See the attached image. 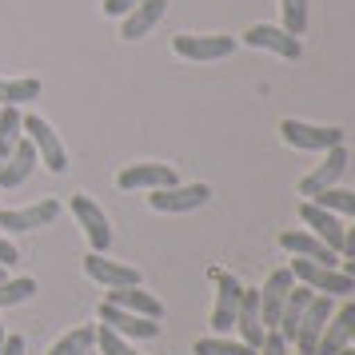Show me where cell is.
I'll return each instance as SVG.
<instances>
[{
  "label": "cell",
  "mask_w": 355,
  "mask_h": 355,
  "mask_svg": "<svg viewBox=\"0 0 355 355\" xmlns=\"http://www.w3.org/2000/svg\"><path fill=\"white\" fill-rule=\"evenodd\" d=\"M295 355H300V352H295Z\"/></svg>",
  "instance_id": "42"
},
{
  "label": "cell",
  "mask_w": 355,
  "mask_h": 355,
  "mask_svg": "<svg viewBox=\"0 0 355 355\" xmlns=\"http://www.w3.org/2000/svg\"><path fill=\"white\" fill-rule=\"evenodd\" d=\"M172 52L180 60H224L236 52L232 36H196V33H180L172 40Z\"/></svg>",
  "instance_id": "9"
},
{
  "label": "cell",
  "mask_w": 355,
  "mask_h": 355,
  "mask_svg": "<svg viewBox=\"0 0 355 355\" xmlns=\"http://www.w3.org/2000/svg\"><path fill=\"white\" fill-rule=\"evenodd\" d=\"M172 184H180L172 164H128L116 176L120 192H156V188H172Z\"/></svg>",
  "instance_id": "7"
},
{
  "label": "cell",
  "mask_w": 355,
  "mask_h": 355,
  "mask_svg": "<svg viewBox=\"0 0 355 355\" xmlns=\"http://www.w3.org/2000/svg\"><path fill=\"white\" fill-rule=\"evenodd\" d=\"M4 336H8V331H4V323H0V343H4Z\"/></svg>",
  "instance_id": "38"
},
{
  "label": "cell",
  "mask_w": 355,
  "mask_h": 355,
  "mask_svg": "<svg viewBox=\"0 0 355 355\" xmlns=\"http://www.w3.org/2000/svg\"><path fill=\"white\" fill-rule=\"evenodd\" d=\"M279 17H284V33L304 36L307 33V0H279Z\"/></svg>",
  "instance_id": "27"
},
{
  "label": "cell",
  "mask_w": 355,
  "mask_h": 355,
  "mask_svg": "<svg viewBox=\"0 0 355 355\" xmlns=\"http://www.w3.org/2000/svg\"><path fill=\"white\" fill-rule=\"evenodd\" d=\"M279 136L288 148L300 152H327V148L343 144V128H323V124H307V120H279Z\"/></svg>",
  "instance_id": "4"
},
{
  "label": "cell",
  "mask_w": 355,
  "mask_h": 355,
  "mask_svg": "<svg viewBox=\"0 0 355 355\" xmlns=\"http://www.w3.org/2000/svg\"><path fill=\"white\" fill-rule=\"evenodd\" d=\"M36 295V279L20 275V279H0V307H12V304H24Z\"/></svg>",
  "instance_id": "28"
},
{
  "label": "cell",
  "mask_w": 355,
  "mask_h": 355,
  "mask_svg": "<svg viewBox=\"0 0 355 355\" xmlns=\"http://www.w3.org/2000/svg\"><path fill=\"white\" fill-rule=\"evenodd\" d=\"M17 259H20V252H17V248H12L8 240H0V268H12Z\"/></svg>",
  "instance_id": "34"
},
{
  "label": "cell",
  "mask_w": 355,
  "mask_h": 355,
  "mask_svg": "<svg viewBox=\"0 0 355 355\" xmlns=\"http://www.w3.org/2000/svg\"><path fill=\"white\" fill-rule=\"evenodd\" d=\"M352 331H355V300H347L343 307H336L327 323H323V336L315 343V355H339L347 343H352Z\"/></svg>",
  "instance_id": "14"
},
{
  "label": "cell",
  "mask_w": 355,
  "mask_h": 355,
  "mask_svg": "<svg viewBox=\"0 0 355 355\" xmlns=\"http://www.w3.org/2000/svg\"><path fill=\"white\" fill-rule=\"evenodd\" d=\"M352 343H355V331H352Z\"/></svg>",
  "instance_id": "40"
},
{
  "label": "cell",
  "mask_w": 355,
  "mask_h": 355,
  "mask_svg": "<svg viewBox=\"0 0 355 355\" xmlns=\"http://www.w3.org/2000/svg\"><path fill=\"white\" fill-rule=\"evenodd\" d=\"M40 96V80H33V76H24V80H0V104L8 108H17V104H24V100H36Z\"/></svg>",
  "instance_id": "26"
},
{
  "label": "cell",
  "mask_w": 355,
  "mask_h": 355,
  "mask_svg": "<svg viewBox=\"0 0 355 355\" xmlns=\"http://www.w3.org/2000/svg\"><path fill=\"white\" fill-rule=\"evenodd\" d=\"M33 168H36V148H33V140L24 136V140L12 148V156L4 160V168H0V192H8V188H20L24 180L33 176Z\"/></svg>",
  "instance_id": "21"
},
{
  "label": "cell",
  "mask_w": 355,
  "mask_h": 355,
  "mask_svg": "<svg viewBox=\"0 0 355 355\" xmlns=\"http://www.w3.org/2000/svg\"><path fill=\"white\" fill-rule=\"evenodd\" d=\"M211 284H216V307H211V331L227 336L236 327V311H240V295L243 284L224 268H211Z\"/></svg>",
  "instance_id": "2"
},
{
  "label": "cell",
  "mask_w": 355,
  "mask_h": 355,
  "mask_svg": "<svg viewBox=\"0 0 355 355\" xmlns=\"http://www.w3.org/2000/svg\"><path fill=\"white\" fill-rule=\"evenodd\" d=\"M315 204L336 211V216H352L355 220V192H347V188H327V192L315 196Z\"/></svg>",
  "instance_id": "29"
},
{
  "label": "cell",
  "mask_w": 355,
  "mask_h": 355,
  "mask_svg": "<svg viewBox=\"0 0 355 355\" xmlns=\"http://www.w3.org/2000/svg\"><path fill=\"white\" fill-rule=\"evenodd\" d=\"M92 343H96V327L80 323V327H72V331H64V336L56 339L49 355H88Z\"/></svg>",
  "instance_id": "24"
},
{
  "label": "cell",
  "mask_w": 355,
  "mask_h": 355,
  "mask_svg": "<svg viewBox=\"0 0 355 355\" xmlns=\"http://www.w3.org/2000/svg\"><path fill=\"white\" fill-rule=\"evenodd\" d=\"M300 220H304L307 232H311V236H320L331 252H339V248H343V224H339L336 211L320 208L315 200H304V204H300Z\"/></svg>",
  "instance_id": "17"
},
{
  "label": "cell",
  "mask_w": 355,
  "mask_h": 355,
  "mask_svg": "<svg viewBox=\"0 0 355 355\" xmlns=\"http://www.w3.org/2000/svg\"><path fill=\"white\" fill-rule=\"evenodd\" d=\"M291 279L295 284H304V288H311L315 295H331V300H339V295H352L355 291V279L347 272H339V268H327V263H315V259H291Z\"/></svg>",
  "instance_id": "1"
},
{
  "label": "cell",
  "mask_w": 355,
  "mask_h": 355,
  "mask_svg": "<svg viewBox=\"0 0 355 355\" xmlns=\"http://www.w3.org/2000/svg\"><path fill=\"white\" fill-rule=\"evenodd\" d=\"M84 275L96 279L100 288H132V284H140V272H136L132 263L104 259V252H88V256H84Z\"/></svg>",
  "instance_id": "15"
},
{
  "label": "cell",
  "mask_w": 355,
  "mask_h": 355,
  "mask_svg": "<svg viewBox=\"0 0 355 355\" xmlns=\"http://www.w3.org/2000/svg\"><path fill=\"white\" fill-rule=\"evenodd\" d=\"M339 252H343L347 259L355 256V227H343V248H339Z\"/></svg>",
  "instance_id": "35"
},
{
  "label": "cell",
  "mask_w": 355,
  "mask_h": 355,
  "mask_svg": "<svg viewBox=\"0 0 355 355\" xmlns=\"http://www.w3.org/2000/svg\"><path fill=\"white\" fill-rule=\"evenodd\" d=\"M336 311L331 295H311V304L304 307V320H300V331H295V352L300 355H315V343L323 336V323Z\"/></svg>",
  "instance_id": "12"
},
{
  "label": "cell",
  "mask_w": 355,
  "mask_h": 355,
  "mask_svg": "<svg viewBox=\"0 0 355 355\" xmlns=\"http://www.w3.org/2000/svg\"><path fill=\"white\" fill-rule=\"evenodd\" d=\"M339 355H355V347H352V343H347V347H343V352H339Z\"/></svg>",
  "instance_id": "37"
},
{
  "label": "cell",
  "mask_w": 355,
  "mask_h": 355,
  "mask_svg": "<svg viewBox=\"0 0 355 355\" xmlns=\"http://www.w3.org/2000/svg\"><path fill=\"white\" fill-rule=\"evenodd\" d=\"M0 355H24V336H4Z\"/></svg>",
  "instance_id": "33"
},
{
  "label": "cell",
  "mask_w": 355,
  "mask_h": 355,
  "mask_svg": "<svg viewBox=\"0 0 355 355\" xmlns=\"http://www.w3.org/2000/svg\"><path fill=\"white\" fill-rule=\"evenodd\" d=\"M24 116H20V108H0V168H4V160L12 156V148L24 140V124H20Z\"/></svg>",
  "instance_id": "23"
},
{
  "label": "cell",
  "mask_w": 355,
  "mask_h": 355,
  "mask_svg": "<svg viewBox=\"0 0 355 355\" xmlns=\"http://www.w3.org/2000/svg\"><path fill=\"white\" fill-rule=\"evenodd\" d=\"M0 196H4V192H0ZM0 208H4V204H0Z\"/></svg>",
  "instance_id": "41"
},
{
  "label": "cell",
  "mask_w": 355,
  "mask_h": 355,
  "mask_svg": "<svg viewBox=\"0 0 355 355\" xmlns=\"http://www.w3.org/2000/svg\"><path fill=\"white\" fill-rule=\"evenodd\" d=\"M288 347H291L288 339L279 336V331H275V327H268V331H263V339H259L256 355H291Z\"/></svg>",
  "instance_id": "31"
},
{
  "label": "cell",
  "mask_w": 355,
  "mask_h": 355,
  "mask_svg": "<svg viewBox=\"0 0 355 355\" xmlns=\"http://www.w3.org/2000/svg\"><path fill=\"white\" fill-rule=\"evenodd\" d=\"M136 4H140V0H104V17H124Z\"/></svg>",
  "instance_id": "32"
},
{
  "label": "cell",
  "mask_w": 355,
  "mask_h": 355,
  "mask_svg": "<svg viewBox=\"0 0 355 355\" xmlns=\"http://www.w3.org/2000/svg\"><path fill=\"white\" fill-rule=\"evenodd\" d=\"M100 323H104V327H112V331H120L124 339H152V336H160V320H144V315L124 311V307H116V304H100Z\"/></svg>",
  "instance_id": "16"
},
{
  "label": "cell",
  "mask_w": 355,
  "mask_h": 355,
  "mask_svg": "<svg viewBox=\"0 0 355 355\" xmlns=\"http://www.w3.org/2000/svg\"><path fill=\"white\" fill-rule=\"evenodd\" d=\"M343 272H347V275L355 279V256H352V259H343Z\"/></svg>",
  "instance_id": "36"
},
{
  "label": "cell",
  "mask_w": 355,
  "mask_h": 355,
  "mask_svg": "<svg viewBox=\"0 0 355 355\" xmlns=\"http://www.w3.org/2000/svg\"><path fill=\"white\" fill-rule=\"evenodd\" d=\"M164 12H168V0H140L132 12H124L120 36H124V40H140V36H148L156 24H160Z\"/></svg>",
  "instance_id": "20"
},
{
  "label": "cell",
  "mask_w": 355,
  "mask_h": 355,
  "mask_svg": "<svg viewBox=\"0 0 355 355\" xmlns=\"http://www.w3.org/2000/svg\"><path fill=\"white\" fill-rule=\"evenodd\" d=\"M236 327H240V339L248 347H259V339H263V320H259V291L256 288H243L240 311H236Z\"/></svg>",
  "instance_id": "22"
},
{
  "label": "cell",
  "mask_w": 355,
  "mask_h": 355,
  "mask_svg": "<svg viewBox=\"0 0 355 355\" xmlns=\"http://www.w3.org/2000/svg\"><path fill=\"white\" fill-rule=\"evenodd\" d=\"M72 216H76V224L84 227L92 252H108V243H112V224H108V216H104V208H100L96 200L72 196Z\"/></svg>",
  "instance_id": "8"
},
{
  "label": "cell",
  "mask_w": 355,
  "mask_h": 355,
  "mask_svg": "<svg viewBox=\"0 0 355 355\" xmlns=\"http://www.w3.org/2000/svg\"><path fill=\"white\" fill-rule=\"evenodd\" d=\"M279 248H284V252H291V256H300V259L327 263V268H336V256H339V252H331L320 236H311L307 227H288V232H279Z\"/></svg>",
  "instance_id": "18"
},
{
  "label": "cell",
  "mask_w": 355,
  "mask_h": 355,
  "mask_svg": "<svg viewBox=\"0 0 355 355\" xmlns=\"http://www.w3.org/2000/svg\"><path fill=\"white\" fill-rule=\"evenodd\" d=\"M347 172V148L336 144V148H327V156H323L311 172H307L300 184H295V196H304V200H315L320 192H327V188H336L339 176Z\"/></svg>",
  "instance_id": "6"
},
{
  "label": "cell",
  "mask_w": 355,
  "mask_h": 355,
  "mask_svg": "<svg viewBox=\"0 0 355 355\" xmlns=\"http://www.w3.org/2000/svg\"><path fill=\"white\" fill-rule=\"evenodd\" d=\"M196 355H256V347H248L243 339L208 336V339H196Z\"/></svg>",
  "instance_id": "25"
},
{
  "label": "cell",
  "mask_w": 355,
  "mask_h": 355,
  "mask_svg": "<svg viewBox=\"0 0 355 355\" xmlns=\"http://www.w3.org/2000/svg\"><path fill=\"white\" fill-rule=\"evenodd\" d=\"M0 279H4V268H0Z\"/></svg>",
  "instance_id": "39"
},
{
  "label": "cell",
  "mask_w": 355,
  "mask_h": 355,
  "mask_svg": "<svg viewBox=\"0 0 355 355\" xmlns=\"http://www.w3.org/2000/svg\"><path fill=\"white\" fill-rule=\"evenodd\" d=\"M291 288H295V279H291L288 268H275V272L263 279V288H256L259 291V320H263V331L279 323V311H284V304H288Z\"/></svg>",
  "instance_id": "11"
},
{
  "label": "cell",
  "mask_w": 355,
  "mask_h": 355,
  "mask_svg": "<svg viewBox=\"0 0 355 355\" xmlns=\"http://www.w3.org/2000/svg\"><path fill=\"white\" fill-rule=\"evenodd\" d=\"M60 216V200H40V204H28V208H0V227L8 232H36V227L56 224Z\"/></svg>",
  "instance_id": "10"
},
{
  "label": "cell",
  "mask_w": 355,
  "mask_h": 355,
  "mask_svg": "<svg viewBox=\"0 0 355 355\" xmlns=\"http://www.w3.org/2000/svg\"><path fill=\"white\" fill-rule=\"evenodd\" d=\"M20 124H24V136H28L33 148H36V160L44 164L52 176H60L68 168V152H64V144H60V136L52 132V124L44 116H24Z\"/></svg>",
  "instance_id": "3"
},
{
  "label": "cell",
  "mask_w": 355,
  "mask_h": 355,
  "mask_svg": "<svg viewBox=\"0 0 355 355\" xmlns=\"http://www.w3.org/2000/svg\"><path fill=\"white\" fill-rule=\"evenodd\" d=\"M211 200L208 184H172V188H156L148 192V204L152 211H164V216H180V211H196Z\"/></svg>",
  "instance_id": "5"
},
{
  "label": "cell",
  "mask_w": 355,
  "mask_h": 355,
  "mask_svg": "<svg viewBox=\"0 0 355 355\" xmlns=\"http://www.w3.org/2000/svg\"><path fill=\"white\" fill-rule=\"evenodd\" d=\"M104 304H116V307H124V311H136V315H144V320H164V304L152 295V291L140 288V284H132V288H108Z\"/></svg>",
  "instance_id": "19"
},
{
  "label": "cell",
  "mask_w": 355,
  "mask_h": 355,
  "mask_svg": "<svg viewBox=\"0 0 355 355\" xmlns=\"http://www.w3.org/2000/svg\"><path fill=\"white\" fill-rule=\"evenodd\" d=\"M243 44H252V49H268V52H275V56H284V60H300V56H304L300 36L284 33L279 24H252V28L243 33Z\"/></svg>",
  "instance_id": "13"
},
{
  "label": "cell",
  "mask_w": 355,
  "mask_h": 355,
  "mask_svg": "<svg viewBox=\"0 0 355 355\" xmlns=\"http://www.w3.org/2000/svg\"><path fill=\"white\" fill-rule=\"evenodd\" d=\"M96 343H100V355H140V352L128 343V339L120 336V331L104 327V323L96 327Z\"/></svg>",
  "instance_id": "30"
}]
</instances>
